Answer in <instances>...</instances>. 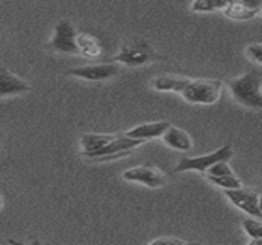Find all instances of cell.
Listing matches in <instances>:
<instances>
[{
  "label": "cell",
  "mask_w": 262,
  "mask_h": 245,
  "mask_svg": "<svg viewBox=\"0 0 262 245\" xmlns=\"http://www.w3.org/2000/svg\"><path fill=\"white\" fill-rule=\"evenodd\" d=\"M160 92L180 94L190 104H215L223 92V83L213 78H187L180 75H160L150 81Z\"/></svg>",
  "instance_id": "obj_1"
},
{
  "label": "cell",
  "mask_w": 262,
  "mask_h": 245,
  "mask_svg": "<svg viewBox=\"0 0 262 245\" xmlns=\"http://www.w3.org/2000/svg\"><path fill=\"white\" fill-rule=\"evenodd\" d=\"M227 87L236 103L253 110L262 109V72L258 68H250L241 77L232 78Z\"/></svg>",
  "instance_id": "obj_2"
},
{
  "label": "cell",
  "mask_w": 262,
  "mask_h": 245,
  "mask_svg": "<svg viewBox=\"0 0 262 245\" xmlns=\"http://www.w3.org/2000/svg\"><path fill=\"white\" fill-rule=\"evenodd\" d=\"M155 58H157V52L149 41L143 38H134L126 41L120 48L118 54L114 57L112 61L129 68H140L152 63Z\"/></svg>",
  "instance_id": "obj_3"
},
{
  "label": "cell",
  "mask_w": 262,
  "mask_h": 245,
  "mask_svg": "<svg viewBox=\"0 0 262 245\" xmlns=\"http://www.w3.org/2000/svg\"><path fill=\"white\" fill-rule=\"evenodd\" d=\"M233 157V147L230 144L220 147L218 150L207 153V155H200V157H183L178 164L175 166L173 172L177 173H183V172H200V173H206L213 164H216L218 161H230Z\"/></svg>",
  "instance_id": "obj_4"
},
{
  "label": "cell",
  "mask_w": 262,
  "mask_h": 245,
  "mask_svg": "<svg viewBox=\"0 0 262 245\" xmlns=\"http://www.w3.org/2000/svg\"><path fill=\"white\" fill-rule=\"evenodd\" d=\"M77 35H78V31L69 20H60L54 26V34L51 40L48 41V48L58 54L80 55Z\"/></svg>",
  "instance_id": "obj_5"
},
{
  "label": "cell",
  "mask_w": 262,
  "mask_h": 245,
  "mask_svg": "<svg viewBox=\"0 0 262 245\" xmlns=\"http://www.w3.org/2000/svg\"><path fill=\"white\" fill-rule=\"evenodd\" d=\"M146 141L143 140H135V138H130L127 137L126 133L123 135H117L115 140H112L109 144H106L104 147H101L100 150L88 155L86 158L88 160H92V161H112V160H120V158H124V157H129L130 152L144 144Z\"/></svg>",
  "instance_id": "obj_6"
},
{
  "label": "cell",
  "mask_w": 262,
  "mask_h": 245,
  "mask_svg": "<svg viewBox=\"0 0 262 245\" xmlns=\"http://www.w3.org/2000/svg\"><path fill=\"white\" fill-rule=\"evenodd\" d=\"M224 195L241 212L247 213L249 216L262 219V196L258 192L246 187H239V189L224 190Z\"/></svg>",
  "instance_id": "obj_7"
},
{
  "label": "cell",
  "mask_w": 262,
  "mask_h": 245,
  "mask_svg": "<svg viewBox=\"0 0 262 245\" xmlns=\"http://www.w3.org/2000/svg\"><path fill=\"white\" fill-rule=\"evenodd\" d=\"M121 178L127 183H138L149 189H160L167 184V176L155 166H135L123 172Z\"/></svg>",
  "instance_id": "obj_8"
},
{
  "label": "cell",
  "mask_w": 262,
  "mask_h": 245,
  "mask_svg": "<svg viewBox=\"0 0 262 245\" xmlns=\"http://www.w3.org/2000/svg\"><path fill=\"white\" fill-rule=\"evenodd\" d=\"M120 72L118 63H97V64H86V66H77L66 71V75L81 78L86 81H106L114 78Z\"/></svg>",
  "instance_id": "obj_9"
},
{
  "label": "cell",
  "mask_w": 262,
  "mask_h": 245,
  "mask_svg": "<svg viewBox=\"0 0 262 245\" xmlns=\"http://www.w3.org/2000/svg\"><path fill=\"white\" fill-rule=\"evenodd\" d=\"M32 87L28 81L12 74L8 68L0 66V98L17 97L31 92Z\"/></svg>",
  "instance_id": "obj_10"
},
{
  "label": "cell",
  "mask_w": 262,
  "mask_h": 245,
  "mask_svg": "<svg viewBox=\"0 0 262 245\" xmlns=\"http://www.w3.org/2000/svg\"><path fill=\"white\" fill-rule=\"evenodd\" d=\"M169 126H170V123H167V121L144 123V124H138V126L129 129L126 132V135L130 138H135V140H143V141L155 140V138H161Z\"/></svg>",
  "instance_id": "obj_11"
},
{
  "label": "cell",
  "mask_w": 262,
  "mask_h": 245,
  "mask_svg": "<svg viewBox=\"0 0 262 245\" xmlns=\"http://www.w3.org/2000/svg\"><path fill=\"white\" fill-rule=\"evenodd\" d=\"M161 138L170 149L178 150V152H189L193 146V141H192L189 132H186L181 127L172 126V124L166 129V132L163 133Z\"/></svg>",
  "instance_id": "obj_12"
},
{
  "label": "cell",
  "mask_w": 262,
  "mask_h": 245,
  "mask_svg": "<svg viewBox=\"0 0 262 245\" xmlns=\"http://www.w3.org/2000/svg\"><path fill=\"white\" fill-rule=\"evenodd\" d=\"M115 138H117V135H114V133H84L80 138L81 155L86 158L88 155L100 150L101 147H104Z\"/></svg>",
  "instance_id": "obj_13"
},
{
  "label": "cell",
  "mask_w": 262,
  "mask_h": 245,
  "mask_svg": "<svg viewBox=\"0 0 262 245\" xmlns=\"http://www.w3.org/2000/svg\"><path fill=\"white\" fill-rule=\"evenodd\" d=\"M77 44H78V51L80 55L89 60H95L103 54V46L100 44V41L86 32H78L77 35Z\"/></svg>",
  "instance_id": "obj_14"
},
{
  "label": "cell",
  "mask_w": 262,
  "mask_h": 245,
  "mask_svg": "<svg viewBox=\"0 0 262 245\" xmlns=\"http://www.w3.org/2000/svg\"><path fill=\"white\" fill-rule=\"evenodd\" d=\"M262 11L253 9L250 6H247L246 3L239 2V0H233L232 3H229V6L223 11V14L232 20H238V21H247L252 20L255 17H258Z\"/></svg>",
  "instance_id": "obj_15"
},
{
  "label": "cell",
  "mask_w": 262,
  "mask_h": 245,
  "mask_svg": "<svg viewBox=\"0 0 262 245\" xmlns=\"http://www.w3.org/2000/svg\"><path fill=\"white\" fill-rule=\"evenodd\" d=\"M233 0H193L190 5V11L201 14V12H223L229 3Z\"/></svg>",
  "instance_id": "obj_16"
},
{
  "label": "cell",
  "mask_w": 262,
  "mask_h": 245,
  "mask_svg": "<svg viewBox=\"0 0 262 245\" xmlns=\"http://www.w3.org/2000/svg\"><path fill=\"white\" fill-rule=\"evenodd\" d=\"M207 181L223 190H229V189H239L243 187V181L238 178L236 173L233 175H224V176H213V175H206Z\"/></svg>",
  "instance_id": "obj_17"
},
{
  "label": "cell",
  "mask_w": 262,
  "mask_h": 245,
  "mask_svg": "<svg viewBox=\"0 0 262 245\" xmlns=\"http://www.w3.org/2000/svg\"><path fill=\"white\" fill-rule=\"evenodd\" d=\"M262 219L258 218H247L243 221L241 227L243 230L252 238V244H262Z\"/></svg>",
  "instance_id": "obj_18"
},
{
  "label": "cell",
  "mask_w": 262,
  "mask_h": 245,
  "mask_svg": "<svg viewBox=\"0 0 262 245\" xmlns=\"http://www.w3.org/2000/svg\"><path fill=\"white\" fill-rule=\"evenodd\" d=\"M233 169L230 167L229 161H218L213 164L204 175H213V176H224V175H233Z\"/></svg>",
  "instance_id": "obj_19"
},
{
  "label": "cell",
  "mask_w": 262,
  "mask_h": 245,
  "mask_svg": "<svg viewBox=\"0 0 262 245\" xmlns=\"http://www.w3.org/2000/svg\"><path fill=\"white\" fill-rule=\"evenodd\" d=\"M246 55L256 64H262V40L253 41L246 48Z\"/></svg>",
  "instance_id": "obj_20"
},
{
  "label": "cell",
  "mask_w": 262,
  "mask_h": 245,
  "mask_svg": "<svg viewBox=\"0 0 262 245\" xmlns=\"http://www.w3.org/2000/svg\"><path fill=\"white\" fill-rule=\"evenodd\" d=\"M149 244L150 245H178V244H186V241L178 239V238H173V236H163V238L152 239Z\"/></svg>",
  "instance_id": "obj_21"
},
{
  "label": "cell",
  "mask_w": 262,
  "mask_h": 245,
  "mask_svg": "<svg viewBox=\"0 0 262 245\" xmlns=\"http://www.w3.org/2000/svg\"><path fill=\"white\" fill-rule=\"evenodd\" d=\"M3 207V198H2V193H0V209Z\"/></svg>",
  "instance_id": "obj_22"
}]
</instances>
